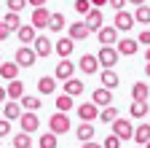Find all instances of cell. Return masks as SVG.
<instances>
[{"label": "cell", "instance_id": "obj_50", "mask_svg": "<svg viewBox=\"0 0 150 148\" xmlns=\"http://www.w3.org/2000/svg\"><path fill=\"white\" fill-rule=\"evenodd\" d=\"M145 76H147V78H150V62H147V67H145Z\"/></svg>", "mask_w": 150, "mask_h": 148}, {"label": "cell", "instance_id": "obj_32", "mask_svg": "<svg viewBox=\"0 0 150 148\" xmlns=\"http://www.w3.org/2000/svg\"><path fill=\"white\" fill-rule=\"evenodd\" d=\"M3 24L11 30V32H16L19 27H22V19H19V14H13V11H8L6 16H3Z\"/></svg>", "mask_w": 150, "mask_h": 148}, {"label": "cell", "instance_id": "obj_5", "mask_svg": "<svg viewBox=\"0 0 150 148\" xmlns=\"http://www.w3.org/2000/svg\"><path fill=\"white\" fill-rule=\"evenodd\" d=\"M35 59H38V54H35V49H32V46H22V49L13 54V62H16L19 67H32V65H35Z\"/></svg>", "mask_w": 150, "mask_h": 148}, {"label": "cell", "instance_id": "obj_6", "mask_svg": "<svg viewBox=\"0 0 150 148\" xmlns=\"http://www.w3.org/2000/svg\"><path fill=\"white\" fill-rule=\"evenodd\" d=\"M112 27H115L118 32H129L131 27H134V16H131V14H126V11H115Z\"/></svg>", "mask_w": 150, "mask_h": 148}, {"label": "cell", "instance_id": "obj_37", "mask_svg": "<svg viewBox=\"0 0 150 148\" xmlns=\"http://www.w3.org/2000/svg\"><path fill=\"white\" fill-rule=\"evenodd\" d=\"M102 148H121V137H115V135H107V137L102 140Z\"/></svg>", "mask_w": 150, "mask_h": 148}, {"label": "cell", "instance_id": "obj_48", "mask_svg": "<svg viewBox=\"0 0 150 148\" xmlns=\"http://www.w3.org/2000/svg\"><path fill=\"white\" fill-rule=\"evenodd\" d=\"M126 3H134V6H142L145 0H126Z\"/></svg>", "mask_w": 150, "mask_h": 148}, {"label": "cell", "instance_id": "obj_9", "mask_svg": "<svg viewBox=\"0 0 150 148\" xmlns=\"http://www.w3.org/2000/svg\"><path fill=\"white\" fill-rule=\"evenodd\" d=\"M48 19H51V11H48L46 6H40V8L32 11V27H35V30H46V27H48Z\"/></svg>", "mask_w": 150, "mask_h": 148}, {"label": "cell", "instance_id": "obj_2", "mask_svg": "<svg viewBox=\"0 0 150 148\" xmlns=\"http://www.w3.org/2000/svg\"><path fill=\"white\" fill-rule=\"evenodd\" d=\"M121 59V54H118V49L115 46H102L99 49V54H97V62H99V67H115V62Z\"/></svg>", "mask_w": 150, "mask_h": 148}, {"label": "cell", "instance_id": "obj_42", "mask_svg": "<svg viewBox=\"0 0 150 148\" xmlns=\"http://www.w3.org/2000/svg\"><path fill=\"white\" fill-rule=\"evenodd\" d=\"M107 3L115 8V11H123V6H126V0H107Z\"/></svg>", "mask_w": 150, "mask_h": 148}, {"label": "cell", "instance_id": "obj_14", "mask_svg": "<svg viewBox=\"0 0 150 148\" xmlns=\"http://www.w3.org/2000/svg\"><path fill=\"white\" fill-rule=\"evenodd\" d=\"M102 8H91L88 14H86V27H88V32H97L99 27H102Z\"/></svg>", "mask_w": 150, "mask_h": 148}, {"label": "cell", "instance_id": "obj_31", "mask_svg": "<svg viewBox=\"0 0 150 148\" xmlns=\"http://www.w3.org/2000/svg\"><path fill=\"white\" fill-rule=\"evenodd\" d=\"M131 16H134V22H139V24H150V6L147 3L137 6V11L131 14Z\"/></svg>", "mask_w": 150, "mask_h": 148}, {"label": "cell", "instance_id": "obj_24", "mask_svg": "<svg viewBox=\"0 0 150 148\" xmlns=\"http://www.w3.org/2000/svg\"><path fill=\"white\" fill-rule=\"evenodd\" d=\"M38 92H40V94H54L56 92V78L54 76H43L38 81Z\"/></svg>", "mask_w": 150, "mask_h": 148}, {"label": "cell", "instance_id": "obj_38", "mask_svg": "<svg viewBox=\"0 0 150 148\" xmlns=\"http://www.w3.org/2000/svg\"><path fill=\"white\" fill-rule=\"evenodd\" d=\"M27 8V0H8V11L19 14V11H24Z\"/></svg>", "mask_w": 150, "mask_h": 148}, {"label": "cell", "instance_id": "obj_39", "mask_svg": "<svg viewBox=\"0 0 150 148\" xmlns=\"http://www.w3.org/2000/svg\"><path fill=\"white\" fill-rule=\"evenodd\" d=\"M75 11H78V14H88L91 3H88V0H75Z\"/></svg>", "mask_w": 150, "mask_h": 148}, {"label": "cell", "instance_id": "obj_26", "mask_svg": "<svg viewBox=\"0 0 150 148\" xmlns=\"http://www.w3.org/2000/svg\"><path fill=\"white\" fill-rule=\"evenodd\" d=\"M0 76L8 78V81L19 78V65H16V62H0Z\"/></svg>", "mask_w": 150, "mask_h": 148}, {"label": "cell", "instance_id": "obj_17", "mask_svg": "<svg viewBox=\"0 0 150 148\" xmlns=\"http://www.w3.org/2000/svg\"><path fill=\"white\" fill-rule=\"evenodd\" d=\"M19 116H22V105H19V100H8V102L3 105V119L19 121Z\"/></svg>", "mask_w": 150, "mask_h": 148}, {"label": "cell", "instance_id": "obj_25", "mask_svg": "<svg viewBox=\"0 0 150 148\" xmlns=\"http://www.w3.org/2000/svg\"><path fill=\"white\" fill-rule=\"evenodd\" d=\"M19 105H22V110H40L43 100H38L32 94H22V97H19Z\"/></svg>", "mask_w": 150, "mask_h": 148}, {"label": "cell", "instance_id": "obj_44", "mask_svg": "<svg viewBox=\"0 0 150 148\" xmlns=\"http://www.w3.org/2000/svg\"><path fill=\"white\" fill-rule=\"evenodd\" d=\"M48 0H27V6H32V8H40V6H46Z\"/></svg>", "mask_w": 150, "mask_h": 148}, {"label": "cell", "instance_id": "obj_47", "mask_svg": "<svg viewBox=\"0 0 150 148\" xmlns=\"http://www.w3.org/2000/svg\"><path fill=\"white\" fill-rule=\"evenodd\" d=\"M6 100V86H0V102Z\"/></svg>", "mask_w": 150, "mask_h": 148}, {"label": "cell", "instance_id": "obj_11", "mask_svg": "<svg viewBox=\"0 0 150 148\" xmlns=\"http://www.w3.org/2000/svg\"><path fill=\"white\" fill-rule=\"evenodd\" d=\"M72 76H75V62H70V59L64 57L59 65H56V76H54V78H56V81H67V78H72Z\"/></svg>", "mask_w": 150, "mask_h": 148}, {"label": "cell", "instance_id": "obj_16", "mask_svg": "<svg viewBox=\"0 0 150 148\" xmlns=\"http://www.w3.org/2000/svg\"><path fill=\"white\" fill-rule=\"evenodd\" d=\"M97 32H99V43L102 46H115V41H118V30L115 27H105L102 24Z\"/></svg>", "mask_w": 150, "mask_h": 148}, {"label": "cell", "instance_id": "obj_7", "mask_svg": "<svg viewBox=\"0 0 150 148\" xmlns=\"http://www.w3.org/2000/svg\"><path fill=\"white\" fill-rule=\"evenodd\" d=\"M115 49H118L121 57H134V54L139 51V43L134 38H121V41H115Z\"/></svg>", "mask_w": 150, "mask_h": 148}, {"label": "cell", "instance_id": "obj_49", "mask_svg": "<svg viewBox=\"0 0 150 148\" xmlns=\"http://www.w3.org/2000/svg\"><path fill=\"white\" fill-rule=\"evenodd\" d=\"M145 59H147V62H150V46H147V51H145Z\"/></svg>", "mask_w": 150, "mask_h": 148}, {"label": "cell", "instance_id": "obj_28", "mask_svg": "<svg viewBox=\"0 0 150 148\" xmlns=\"http://www.w3.org/2000/svg\"><path fill=\"white\" fill-rule=\"evenodd\" d=\"M78 140H81V143H88V140H94V124H91V121H83V124H78Z\"/></svg>", "mask_w": 150, "mask_h": 148}, {"label": "cell", "instance_id": "obj_40", "mask_svg": "<svg viewBox=\"0 0 150 148\" xmlns=\"http://www.w3.org/2000/svg\"><path fill=\"white\" fill-rule=\"evenodd\" d=\"M8 132H11V121L8 119H0V137H6Z\"/></svg>", "mask_w": 150, "mask_h": 148}, {"label": "cell", "instance_id": "obj_10", "mask_svg": "<svg viewBox=\"0 0 150 148\" xmlns=\"http://www.w3.org/2000/svg\"><path fill=\"white\" fill-rule=\"evenodd\" d=\"M78 119L81 121H97L99 119V108L94 102H81L78 105Z\"/></svg>", "mask_w": 150, "mask_h": 148}, {"label": "cell", "instance_id": "obj_45", "mask_svg": "<svg viewBox=\"0 0 150 148\" xmlns=\"http://www.w3.org/2000/svg\"><path fill=\"white\" fill-rule=\"evenodd\" d=\"M91 3V8H102V6H107V0H88Z\"/></svg>", "mask_w": 150, "mask_h": 148}, {"label": "cell", "instance_id": "obj_34", "mask_svg": "<svg viewBox=\"0 0 150 148\" xmlns=\"http://www.w3.org/2000/svg\"><path fill=\"white\" fill-rule=\"evenodd\" d=\"M13 148H32V137H30L27 132H19V135L13 137Z\"/></svg>", "mask_w": 150, "mask_h": 148}, {"label": "cell", "instance_id": "obj_13", "mask_svg": "<svg viewBox=\"0 0 150 148\" xmlns=\"http://www.w3.org/2000/svg\"><path fill=\"white\" fill-rule=\"evenodd\" d=\"M91 102L97 105V108H107V105H112V92L105 89V86H99V89L91 94Z\"/></svg>", "mask_w": 150, "mask_h": 148}, {"label": "cell", "instance_id": "obj_18", "mask_svg": "<svg viewBox=\"0 0 150 148\" xmlns=\"http://www.w3.org/2000/svg\"><path fill=\"white\" fill-rule=\"evenodd\" d=\"M147 110H150L147 100H131V108H129V116H131V119H145V116H147Z\"/></svg>", "mask_w": 150, "mask_h": 148}, {"label": "cell", "instance_id": "obj_20", "mask_svg": "<svg viewBox=\"0 0 150 148\" xmlns=\"http://www.w3.org/2000/svg\"><path fill=\"white\" fill-rule=\"evenodd\" d=\"M64 94L81 97V94H83V81H81V78H67V81H64Z\"/></svg>", "mask_w": 150, "mask_h": 148}, {"label": "cell", "instance_id": "obj_19", "mask_svg": "<svg viewBox=\"0 0 150 148\" xmlns=\"http://www.w3.org/2000/svg\"><path fill=\"white\" fill-rule=\"evenodd\" d=\"M99 81H102V86H105V89H110V92H112V89H115V86L121 84V78H118V73L112 70V67L102 70V76H99Z\"/></svg>", "mask_w": 150, "mask_h": 148}, {"label": "cell", "instance_id": "obj_3", "mask_svg": "<svg viewBox=\"0 0 150 148\" xmlns=\"http://www.w3.org/2000/svg\"><path fill=\"white\" fill-rule=\"evenodd\" d=\"M19 124H22V132H27V135L38 132V127H40L38 110H22V116H19Z\"/></svg>", "mask_w": 150, "mask_h": 148}, {"label": "cell", "instance_id": "obj_21", "mask_svg": "<svg viewBox=\"0 0 150 148\" xmlns=\"http://www.w3.org/2000/svg\"><path fill=\"white\" fill-rule=\"evenodd\" d=\"M22 94H24V84L19 81V78L8 81V86H6V97H8V100H19Z\"/></svg>", "mask_w": 150, "mask_h": 148}, {"label": "cell", "instance_id": "obj_1", "mask_svg": "<svg viewBox=\"0 0 150 148\" xmlns=\"http://www.w3.org/2000/svg\"><path fill=\"white\" fill-rule=\"evenodd\" d=\"M48 132H54L56 137L64 135V132H70V119H67V113H62V110H54V116L48 119Z\"/></svg>", "mask_w": 150, "mask_h": 148}, {"label": "cell", "instance_id": "obj_4", "mask_svg": "<svg viewBox=\"0 0 150 148\" xmlns=\"http://www.w3.org/2000/svg\"><path fill=\"white\" fill-rule=\"evenodd\" d=\"M112 124V135H115V137H121V143L123 140H131V135H134V127H131V121L129 119H115V121H110Z\"/></svg>", "mask_w": 150, "mask_h": 148}, {"label": "cell", "instance_id": "obj_46", "mask_svg": "<svg viewBox=\"0 0 150 148\" xmlns=\"http://www.w3.org/2000/svg\"><path fill=\"white\" fill-rule=\"evenodd\" d=\"M81 148H102V143H91V140H88V143H83Z\"/></svg>", "mask_w": 150, "mask_h": 148}, {"label": "cell", "instance_id": "obj_51", "mask_svg": "<svg viewBox=\"0 0 150 148\" xmlns=\"http://www.w3.org/2000/svg\"><path fill=\"white\" fill-rule=\"evenodd\" d=\"M142 148H150V140H147V143H145V145H142Z\"/></svg>", "mask_w": 150, "mask_h": 148}, {"label": "cell", "instance_id": "obj_29", "mask_svg": "<svg viewBox=\"0 0 150 148\" xmlns=\"http://www.w3.org/2000/svg\"><path fill=\"white\" fill-rule=\"evenodd\" d=\"M64 27H67L64 14H51V19H48V27H46V30H51V32H59V30H64Z\"/></svg>", "mask_w": 150, "mask_h": 148}, {"label": "cell", "instance_id": "obj_22", "mask_svg": "<svg viewBox=\"0 0 150 148\" xmlns=\"http://www.w3.org/2000/svg\"><path fill=\"white\" fill-rule=\"evenodd\" d=\"M16 38L22 41V46H30V43L35 41V27H32V24H24V27H19V30H16Z\"/></svg>", "mask_w": 150, "mask_h": 148}, {"label": "cell", "instance_id": "obj_12", "mask_svg": "<svg viewBox=\"0 0 150 148\" xmlns=\"http://www.w3.org/2000/svg\"><path fill=\"white\" fill-rule=\"evenodd\" d=\"M78 67H81V73H86V76H94V73L99 70V62H97L94 54H83V57L78 59Z\"/></svg>", "mask_w": 150, "mask_h": 148}, {"label": "cell", "instance_id": "obj_43", "mask_svg": "<svg viewBox=\"0 0 150 148\" xmlns=\"http://www.w3.org/2000/svg\"><path fill=\"white\" fill-rule=\"evenodd\" d=\"M8 35H13V32H11V30H8V27H6L3 22H0V41H6Z\"/></svg>", "mask_w": 150, "mask_h": 148}, {"label": "cell", "instance_id": "obj_53", "mask_svg": "<svg viewBox=\"0 0 150 148\" xmlns=\"http://www.w3.org/2000/svg\"><path fill=\"white\" fill-rule=\"evenodd\" d=\"M11 148H13V145H11Z\"/></svg>", "mask_w": 150, "mask_h": 148}, {"label": "cell", "instance_id": "obj_27", "mask_svg": "<svg viewBox=\"0 0 150 148\" xmlns=\"http://www.w3.org/2000/svg\"><path fill=\"white\" fill-rule=\"evenodd\" d=\"M131 140L139 143V145H145V143L150 140V124H139V127L134 129V135H131Z\"/></svg>", "mask_w": 150, "mask_h": 148}, {"label": "cell", "instance_id": "obj_23", "mask_svg": "<svg viewBox=\"0 0 150 148\" xmlns=\"http://www.w3.org/2000/svg\"><path fill=\"white\" fill-rule=\"evenodd\" d=\"M72 49H75L72 38H59L56 41V54H59V57H72Z\"/></svg>", "mask_w": 150, "mask_h": 148}, {"label": "cell", "instance_id": "obj_52", "mask_svg": "<svg viewBox=\"0 0 150 148\" xmlns=\"http://www.w3.org/2000/svg\"><path fill=\"white\" fill-rule=\"evenodd\" d=\"M0 62H3V59H0Z\"/></svg>", "mask_w": 150, "mask_h": 148}, {"label": "cell", "instance_id": "obj_33", "mask_svg": "<svg viewBox=\"0 0 150 148\" xmlns=\"http://www.w3.org/2000/svg\"><path fill=\"white\" fill-rule=\"evenodd\" d=\"M75 97H70V94H59V97H56V110H62V113H67V110H72V102Z\"/></svg>", "mask_w": 150, "mask_h": 148}, {"label": "cell", "instance_id": "obj_41", "mask_svg": "<svg viewBox=\"0 0 150 148\" xmlns=\"http://www.w3.org/2000/svg\"><path fill=\"white\" fill-rule=\"evenodd\" d=\"M137 43H139V46H150V30H145V32L139 35V38H137Z\"/></svg>", "mask_w": 150, "mask_h": 148}, {"label": "cell", "instance_id": "obj_36", "mask_svg": "<svg viewBox=\"0 0 150 148\" xmlns=\"http://www.w3.org/2000/svg\"><path fill=\"white\" fill-rule=\"evenodd\" d=\"M38 145H40V148H56V135H54V132H46V135H40Z\"/></svg>", "mask_w": 150, "mask_h": 148}, {"label": "cell", "instance_id": "obj_15", "mask_svg": "<svg viewBox=\"0 0 150 148\" xmlns=\"http://www.w3.org/2000/svg\"><path fill=\"white\" fill-rule=\"evenodd\" d=\"M67 38H72V41H86V38H88V27H86V22H75V24H70V27H67Z\"/></svg>", "mask_w": 150, "mask_h": 148}, {"label": "cell", "instance_id": "obj_35", "mask_svg": "<svg viewBox=\"0 0 150 148\" xmlns=\"http://www.w3.org/2000/svg\"><path fill=\"white\" fill-rule=\"evenodd\" d=\"M118 116H121V113H118V108H112V105H107V108L102 110V113H99V121H107V124H110V121H115Z\"/></svg>", "mask_w": 150, "mask_h": 148}, {"label": "cell", "instance_id": "obj_30", "mask_svg": "<svg viewBox=\"0 0 150 148\" xmlns=\"http://www.w3.org/2000/svg\"><path fill=\"white\" fill-rule=\"evenodd\" d=\"M147 97H150V86L147 84L137 81L134 86H131V100H147Z\"/></svg>", "mask_w": 150, "mask_h": 148}, {"label": "cell", "instance_id": "obj_8", "mask_svg": "<svg viewBox=\"0 0 150 148\" xmlns=\"http://www.w3.org/2000/svg\"><path fill=\"white\" fill-rule=\"evenodd\" d=\"M35 46V54H38V57H48V54L54 51V43H51V38H48V35H35V41H32Z\"/></svg>", "mask_w": 150, "mask_h": 148}]
</instances>
